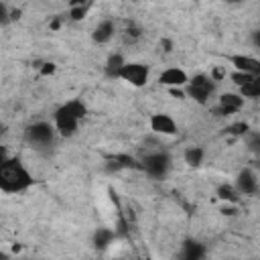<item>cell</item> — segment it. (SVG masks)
<instances>
[{
    "label": "cell",
    "mask_w": 260,
    "mask_h": 260,
    "mask_svg": "<svg viewBox=\"0 0 260 260\" xmlns=\"http://www.w3.org/2000/svg\"><path fill=\"white\" fill-rule=\"evenodd\" d=\"M35 185V177L20 158H2L0 165V191L6 195H18Z\"/></svg>",
    "instance_id": "1"
},
{
    "label": "cell",
    "mask_w": 260,
    "mask_h": 260,
    "mask_svg": "<svg viewBox=\"0 0 260 260\" xmlns=\"http://www.w3.org/2000/svg\"><path fill=\"white\" fill-rule=\"evenodd\" d=\"M85 114H87V106L77 98L67 100L65 104H61L53 114V126L57 130V134L63 136V138L75 136L77 130H79L81 120L85 118Z\"/></svg>",
    "instance_id": "2"
},
{
    "label": "cell",
    "mask_w": 260,
    "mask_h": 260,
    "mask_svg": "<svg viewBox=\"0 0 260 260\" xmlns=\"http://www.w3.org/2000/svg\"><path fill=\"white\" fill-rule=\"evenodd\" d=\"M55 136H57V130H55L53 122H47V120H37L32 124H28L26 130H24V140L32 148H49V146H53Z\"/></svg>",
    "instance_id": "3"
},
{
    "label": "cell",
    "mask_w": 260,
    "mask_h": 260,
    "mask_svg": "<svg viewBox=\"0 0 260 260\" xmlns=\"http://www.w3.org/2000/svg\"><path fill=\"white\" fill-rule=\"evenodd\" d=\"M213 89H215V81L211 79V75H205V73H197L189 79L185 91H187V98H191L193 102H197L199 106H207L211 95H213Z\"/></svg>",
    "instance_id": "4"
},
{
    "label": "cell",
    "mask_w": 260,
    "mask_h": 260,
    "mask_svg": "<svg viewBox=\"0 0 260 260\" xmlns=\"http://www.w3.org/2000/svg\"><path fill=\"white\" fill-rule=\"evenodd\" d=\"M173 158L167 150H152L142 158V169L152 179H165L171 171Z\"/></svg>",
    "instance_id": "5"
},
{
    "label": "cell",
    "mask_w": 260,
    "mask_h": 260,
    "mask_svg": "<svg viewBox=\"0 0 260 260\" xmlns=\"http://www.w3.org/2000/svg\"><path fill=\"white\" fill-rule=\"evenodd\" d=\"M118 79H122V81L128 83L130 87H144V85L148 83V79H150V69H148L146 63L128 61V63L122 67Z\"/></svg>",
    "instance_id": "6"
},
{
    "label": "cell",
    "mask_w": 260,
    "mask_h": 260,
    "mask_svg": "<svg viewBox=\"0 0 260 260\" xmlns=\"http://www.w3.org/2000/svg\"><path fill=\"white\" fill-rule=\"evenodd\" d=\"M156 79H158L160 85H165V87H169V89H185L191 77H189L187 71L181 69V67H167V69H162V71L158 73Z\"/></svg>",
    "instance_id": "7"
},
{
    "label": "cell",
    "mask_w": 260,
    "mask_h": 260,
    "mask_svg": "<svg viewBox=\"0 0 260 260\" xmlns=\"http://www.w3.org/2000/svg\"><path fill=\"white\" fill-rule=\"evenodd\" d=\"M148 126L154 134H160V136H175L179 132V126H177V120L167 114V112H156L148 118Z\"/></svg>",
    "instance_id": "8"
},
{
    "label": "cell",
    "mask_w": 260,
    "mask_h": 260,
    "mask_svg": "<svg viewBox=\"0 0 260 260\" xmlns=\"http://www.w3.org/2000/svg\"><path fill=\"white\" fill-rule=\"evenodd\" d=\"M236 189L240 191V195H256L258 193V175L252 171V169H242L238 175H236V181H234Z\"/></svg>",
    "instance_id": "9"
},
{
    "label": "cell",
    "mask_w": 260,
    "mask_h": 260,
    "mask_svg": "<svg viewBox=\"0 0 260 260\" xmlns=\"http://www.w3.org/2000/svg\"><path fill=\"white\" fill-rule=\"evenodd\" d=\"M228 61L234 67V71H240V73H246L252 77L260 75V61L252 55H230Z\"/></svg>",
    "instance_id": "10"
},
{
    "label": "cell",
    "mask_w": 260,
    "mask_h": 260,
    "mask_svg": "<svg viewBox=\"0 0 260 260\" xmlns=\"http://www.w3.org/2000/svg\"><path fill=\"white\" fill-rule=\"evenodd\" d=\"M203 258H205V246L195 238L183 240L175 256V260H203Z\"/></svg>",
    "instance_id": "11"
},
{
    "label": "cell",
    "mask_w": 260,
    "mask_h": 260,
    "mask_svg": "<svg viewBox=\"0 0 260 260\" xmlns=\"http://www.w3.org/2000/svg\"><path fill=\"white\" fill-rule=\"evenodd\" d=\"M244 98L240 91H228V93H221L219 100H217V112L221 116H230V114H236L244 108Z\"/></svg>",
    "instance_id": "12"
},
{
    "label": "cell",
    "mask_w": 260,
    "mask_h": 260,
    "mask_svg": "<svg viewBox=\"0 0 260 260\" xmlns=\"http://www.w3.org/2000/svg\"><path fill=\"white\" fill-rule=\"evenodd\" d=\"M114 32H116V22H114L112 18H104V20H100V22L93 26V30H91V41L98 43V45H106V43L112 41Z\"/></svg>",
    "instance_id": "13"
},
{
    "label": "cell",
    "mask_w": 260,
    "mask_h": 260,
    "mask_svg": "<svg viewBox=\"0 0 260 260\" xmlns=\"http://www.w3.org/2000/svg\"><path fill=\"white\" fill-rule=\"evenodd\" d=\"M215 195H217L223 203H230V205H236V203L240 201V197H242L234 183H221V185H217Z\"/></svg>",
    "instance_id": "14"
},
{
    "label": "cell",
    "mask_w": 260,
    "mask_h": 260,
    "mask_svg": "<svg viewBox=\"0 0 260 260\" xmlns=\"http://www.w3.org/2000/svg\"><path fill=\"white\" fill-rule=\"evenodd\" d=\"M126 63H128V61L124 59V55H122V53H110V57L106 59V65H104L106 75H108V77H116V79H118V75H120V71H122V67H124Z\"/></svg>",
    "instance_id": "15"
},
{
    "label": "cell",
    "mask_w": 260,
    "mask_h": 260,
    "mask_svg": "<svg viewBox=\"0 0 260 260\" xmlns=\"http://www.w3.org/2000/svg\"><path fill=\"white\" fill-rule=\"evenodd\" d=\"M203 158H205V148L199 146V144H191V146H187L185 152H183V160H185L189 167H195V169L201 167Z\"/></svg>",
    "instance_id": "16"
},
{
    "label": "cell",
    "mask_w": 260,
    "mask_h": 260,
    "mask_svg": "<svg viewBox=\"0 0 260 260\" xmlns=\"http://www.w3.org/2000/svg\"><path fill=\"white\" fill-rule=\"evenodd\" d=\"M114 244V232L110 228H98L93 234V248L104 252Z\"/></svg>",
    "instance_id": "17"
},
{
    "label": "cell",
    "mask_w": 260,
    "mask_h": 260,
    "mask_svg": "<svg viewBox=\"0 0 260 260\" xmlns=\"http://www.w3.org/2000/svg\"><path fill=\"white\" fill-rule=\"evenodd\" d=\"M238 91L242 93L244 100H260V75L250 77V81L244 83Z\"/></svg>",
    "instance_id": "18"
},
{
    "label": "cell",
    "mask_w": 260,
    "mask_h": 260,
    "mask_svg": "<svg viewBox=\"0 0 260 260\" xmlns=\"http://www.w3.org/2000/svg\"><path fill=\"white\" fill-rule=\"evenodd\" d=\"M89 8H91L89 2H77V4H71V6H69V18H71V20H83V18L87 16Z\"/></svg>",
    "instance_id": "19"
},
{
    "label": "cell",
    "mask_w": 260,
    "mask_h": 260,
    "mask_svg": "<svg viewBox=\"0 0 260 260\" xmlns=\"http://www.w3.org/2000/svg\"><path fill=\"white\" fill-rule=\"evenodd\" d=\"M124 35H126V39H128L130 43H134L136 39H140V37H142V28L138 26V22L130 20V22L126 24V30H124Z\"/></svg>",
    "instance_id": "20"
},
{
    "label": "cell",
    "mask_w": 260,
    "mask_h": 260,
    "mask_svg": "<svg viewBox=\"0 0 260 260\" xmlns=\"http://www.w3.org/2000/svg\"><path fill=\"white\" fill-rule=\"evenodd\" d=\"M10 8H8V4L6 2H0V24L2 26H6L8 22H10Z\"/></svg>",
    "instance_id": "21"
},
{
    "label": "cell",
    "mask_w": 260,
    "mask_h": 260,
    "mask_svg": "<svg viewBox=\"0 0 260 260\" xmlns=\"http://www.w3.org/2000/svg\"><path fill=\"white\" fill-rule=\"evenodd\" d=\"M221 213H223V215H230V217H234V215H238V209H236V205L223 203V207H221Z\"/></svg>",
    "instance_id": "22"
},
{
    "label": "cell",
    "mask_w": 260,
    "mask_h": 260,
    "mask_svg": "<svg viewBox=\"0 0 260 260\" xmlns=\"http://www.w3.org/2000/svg\"><path fill=\"white\" fill-rule=\"evenodd\" d=\"M41 73H43V75H51V73H55V63H43Z\"/></svg>",
    "instance_id": "23"
},
{
    "label": "cell",
    "mask_w": 260,
    "mask_h": 260,
    "mask_svg": "<svg viewBox=\"0 0 260 260\" xmlns=\"http://www.w3.org/2000/svg\"><path fill=\"white\" fill-rule=\"evenodd\" d=\"M254 43H256V47L260 49V30H258V32L254 35Z\"/></svg>",
    "instance_id": "24"
}]
</instances>
